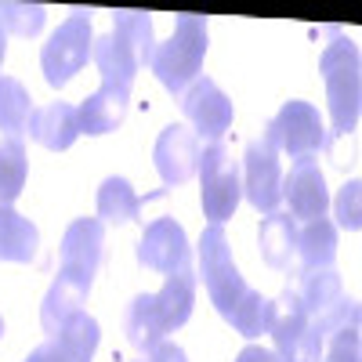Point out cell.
Segmentation results:
<instances>
[{"instance_id": "1", "label": "cell", "mask_w": 362, "mask_h": 362, "mask_svg": "<svg viewBox=\"0 0 362 362\" xmlns=\"http://www.w3.org/2000/svg\"><path fill=\"white\" fill-rule=\"evenodd\" d=\"M196 305V268H181L167 276L160 293H138L127 308V341L138 351H153L167 334L185 326Z\"/></svg>"}, {"instance_id": "2", "label": "cell", "mask_w": 362, "mask_h": 362, "mask_svg": "<svg viewBox=\"0 0 362 362\" xmlns=\"http://www.w3.org/2000/svg\"><path fill=\"white\" fill-rule=\"evenodd\" d=\"M156 40H153V18L145 11H116L112 33L98 37L90 47V58L102 73V83H112L119 90H131L134 73L141 66H153Z\"/></svg>"}, {"instance_id": "3", "label": "cell", "mask_w": 362, "mask_h": 362, "mask_svg": "<svg viewBox=\"0 0 362 362\" xmlns=\"http://www.w3.org/2000/svg\"><path fill=\"white\" fill-rule=\"evenodd\" d=\"M319 73L326 83V102L334 134H351L358 127V109H362V66H358V47L344 37H334L319 58Z\"/></svg>"}, {"instance_id": "4", "label": "cell", "mask_w": 362, "mask_h": 362, "mask_svg": "<svg viewBox=\"0 0 362 362\" xmlns=\"http://www.w3.org/2000/svg\"><path fill=\"white\" fill-rule=\"evenodd\" d=\"M206 58V15H177L170 40L153 54V73L170 95H185V87L199 76Z\"/></svg>"}, {"instance_id": "5", "label": "cell", "mask_w": 362, "mask_h": 362, "mask_svg": "<svg viewBox=\"0 0 362 362\" xmlns=\"http://www.w3.org/2000/svg\"><path fill=\"white\" fill-rule=\"evenodd\" d=\"M272 341H276L279 362H322V334L308 308L300 305L293 286H286L272 300Z\"/></svg>"}, {"instance_id": "6", "label": "cell", "mask_w": 362, "mask_h": 362, "mask_svg": "<svg viewBox=\"0 0 362 362\" xmlns=\"http://www.w3.org/2000/svg\"><path fill=\"white\" fill-rule=\"evenodd\" d=\"M199 276H203V286L214 300L218 315L228 322L232 308L247 297V279L239 276V268L232 261V247H228V235H225V225H206L203 235H199Z\"/></svg>"}, {"instance_id": "7", "label": "cell", "mask_w": 362, "mask_h": 362, "mask_svg": "<svg viewBox=\"0 0 362 362\" xmlns=\"http://www.w3.org/2000/svg\"><path fill=\"white\" fill-rule=\"evenodd\" d=\"M199 199L210 225H225L243 199V167L221 141H210L199 153Z\"/></svg>"}, {"instance_id": "8", "label": "cell", "mask_w": 362, "mask_h": 362, "mask_svg": "<svg viewBox=\"0 0 362 362\" xmlns=\"http://www.w3.org/2000/svg\"><path fill=\"white\" fill-rule=\"evenodd\" d=\"M95 33H90V18L83 11H73L62 25L51 33V40L40 51V69L51 87H66L90 58Z\"/></svg>"}, {"instance_id": "9", "label": "cell", "mask_w": 362, "mask_h": 362, "mask_svg": "<svg viewBox=\"0 0 362 362\" xmlns=\"http://www.w3.org/2000/svg\"><path fill=\"white\" fill-rule=\"evenodd\" d=\"M264 134L276 141L279 153H290V160L315 156L322 148H329V134L322 127L319 109L312 102H300V98H290L276 116H272Z\"/></svg>"}, {"instance_id": "10", "label": "cell", "mask_w": 362, "mask_h": 362, "mask_svg": "<svg viewBox=\"0 0 362 362\" xmlns=\"http://www.w3.org/2000/svg\"><path fill=\"white\" fill-rule=\"evenodd\" d=\"M243 196L257 214H276V206L283 199V170H279V148L264 131L247 145L243 156Z\"/></svg>"}, {"instance_id": "11", "label": "cell", "mask_w": 362, "mask_h": 362, "mask_svg": "<svg viewBox=\"0 0 362 362\" xmlns=\"http://www.w3.org/2000/svg\"><path fill=\"white\" fill-rule=\"evenodd\" d=\"M181 112H185V119L210 141H221V134L232 127V98L225 95V90L210 80V76H196L185 95H181Z\"/></svg>"}, {"instance_id": "12", "label": "cell", "mask_w": 362, "mask_h": 362, "mask_svg": "<svg viewBox=\"0 0 362 362\" xmlns=\"http://www.w3.org/2000/svg\"><path fill=\"white\" fill-rule=\"evenodd\" d=\"M138 264L163 272V276H174V272L192 264V250H189V235L174 218H156L141 232L138 243Z\"/></svg>"}, {"instance_id": "13", "label": "cell", "mask_w": 362, "mask_h": 362, "mask_svg": "<svg viewBox=\"0 0 362 362\" xmlns=\"http://www.w3.org/2000/svg\"><path fill=\"white\" fill-rule=\"evenodd\" d=\"M283 199L290 203V218H293V221L326 218L329 192H326V177H322L315 156L293 160L290 174L283 177Z\"/></svg>"}, {"instance_id": "14", "label": "cell", "mask_w": 362, "mask_h": 362, "mask_svg": "<svg viewBox=\"0 0 362 362\" xmlns=\"http://www.w3.org/2000/svg\"><path fill=\"white\" fill-rule=\"evenodd\" d=\"M199 138L196 131H189L185 124H170L163 127V134L156 138V148H153V160H156V170L163 177V185H181L189 181L196 170H199Z\"/></svg>"}, {"instance_id": "15", "label": "cell", "mask_w": 362, "mask_h": 362, "mask_svg": "<svg viewBox=\"0 0 362 362\" xmlns=\"http://www.w3.org/2000/svg\"><path fill=\"white\" fill-rule=\"evenodd\" d=\"M98 337H102L98 322L87 312H76L33 351V358L37 362H90V355L98 348Z\"/></svg>"}, {"instance_id": "16", "label": "cell", "mask_w": 362, "mask_h": 362, "mask_svg": "<svg viewBox=\"0 0 362 362\" xmlns=\"http://www.w3.org/2000/svg\"><path fill=\"white\" fill-rule=\"evenodd\" d=\"M95 286V276L87 272H76V268H58V276L44 297V308H40V322H44V334L51 337L58 326H62L69 315L83 312V300Z\"/></svg>"}, {"instance_id": "17", "label": "cell", "mask_w": 362, "mask_h": 362, "mask_svg": "<svg viewBox=\"0 0 362 362\" xmlns=\"http://www.w3.org/2000/svg\"><path fill=\"white\" fill-rule=\"evenodd\" d=\"M102 250H105V225L98 218H76L62 235V268L98 276Z\"/></svg>"}, {"instance_id": "18", "label": "cell", "mask_w": 362, "mask_h": 362, "mask_svg": "<svg viewBox=\"0 0 362 362\" xmlns=\"http://www.w3.org/2000/svg\"><path fill=\"white\" fill-rule=\"evenodd\" d=\"M29 134H33L51 153H66V148L80 138V112L69 102H51L44 109H33L29 119Z\"/></svg>"}, {"instance_id": "19", "label": "cell", "mask_w": 362, "mask_h": 362, "mask_svg": "<svg viewBox=\"0 0 362 362\" xmlns=\"http://www.w3.org/2000/svg\"><path fill=\"white\" fill-rule=\"evenodd\" d=\"M131 90H119L112 83H102L76 112H80V134H109L127 119Z\"/></svg>"}, {"instance_id": "20", "label": "cell", "mask_w": 362, "mask_h": 362, "mask_svg": "<svg viewBox=\"0 0 362 362\" xmlns=\"http://www.w3.org/2000/svg\"><path fill=\"white\" fill-rule=\"evenodd\" d=\"M0 261H18V264L40 261V232L15 206H0Z\"/></svg>"}, {"instance_id": "21", "label": "cell", "mask_w": 362, "mask_h": 362, "mask_svg": "<svg viewBox=\"0 0 362 362\" xmlns=\"http://www.w3.org/2000/svg\"><path fill=\"white\" fill-rule=\"evenodd\" d=\"M257 247L268 268L286 272L297 264V221L290 214H268L257 232Z\"/></svg>"}, {"instance_id": "22", "label": "cell", "mask_w": 362, "mask_h": 362, "mask_svg": "<svg viewBox=\"0 0 362 362\" xmlns=\"http://www.w3.org/2000/svg\"><path fill=\"white\" fill-rule=\"evenodd\" d=\"M337 257V228L329 218H312L297 228V268H329Z\"/></svg>"}, {"instance_id": "23", "label": "cell", "mask_w": 362, "mask_h": 362, "mask_svg": "<svg viewBox=\"0 0 362 362\" xmlns=\"http://www.w3.org/2000/svg\"><path fill=\"white\" fill-rule=\"evenodd\" d=\"M141 199L127 177H105L98 189V221L102 225H131L141 221Z\"/></svg>"}, {"instance_id": "24", "label": "cell", "mask_w": 362, "mask_h": 362, "mask_svg": "<svg viewBox=\"0 0 362 362\" xmlns=\"http://www.w3.org/2000/svg\"><path fill=\"white\" fill-rule=\"evenodd\" d=\"M33 119V98L15 76H0V131L8 141H22Z\"/></svg>"}, {"instance_id": "25", "label": "cell", "mask_w": 362, "mask_h": 362, "mask_svg": "<svg viewBox=\"0 0 362 362\" xmlns=\"http://www.w3.org/2000/svg\"><path fill=\"white\" fill-rule=\"evenodd\" d=\"M25 185V148L22 141L0 145V206H11Z\"/></svg>"}, {"instance_id": "26", "label": "cell", "mask_w": 362, "mask_h": 362, "mask_svg": "<svg viewBox=\"0 0 362 362\" xmlns=\"http://www.w3.org/2000/svg\"><path fill=\"white\" fill-rule=\"evenodd\" d=\"M228 322H232L243 337L268 334V326H272V300H268V297H261L257 290H247V297L232 308Z\"/></svg>"}, {"instance_id": "27", "label": "cell", "mask_w": 362, "mask_h": 362, "mask_svg": "<svg viewBox=\"0 0 362 362\" xmlns=\"http://www.w3.org/2000/svg\"><path fill=\"white\" fill-rule=\"evenodd\" d=\"M0 25L15 37H37L44 25V8L40 4H0Z\"/></svg>"}, {"instance_id": "28", "label": "cell", "mask_w": 362, "mask_h": 362, "mask_svg": "<svg viewBox=\"0 0 362 362\" xmlns=\"http://www.w3.org/2000/svg\"><path fill=\"white\" fill-rule=\"evenodd\" d=\"M322 362H362V351H358V322H348L341 329L329 334V351Z\"/></svg>"}, {"instance_id": "29", "label": "cell", "mask_w": 362, "mask_h": 362, "mask_svg": "<svg viewBox=\"0 0 362 362\" xmlns=\"http://www.w3.org/2000/svg\"><path fill=\"white\" fill-rule=\"evenodd\" d=\"M337 221H341V228L358 232V225H362V218H358V181H348V185L341 189V196H337Z\"/></svg>"}, {"instance_id": "30", "label": "cell", "mask_w": 362, "mask_h": 362, "mask_svg": "<svg viewBox=\"0 0 362 362\" xmlns=\"http://www.w3.org/2000/svg\"><path fill=\"white\" fill-rule=\"evenodd\" d=\"M148 362H189V355L181 351L174 341H160L153 351H148Z\"/></svg>"}, {"instance_id": "31", "label": "cell", "mask_w": 362, "mask_h": 362, "mask_svg": "<svg viewBox=\"0 0 362 362\" xmlns=\"http://www.w3.org/2000/svg\"><path fill=\"white\" fill-rule=\"evenodd\" d=\"M235 362H279V355L272 351V348H261V344H250L235 355Z\"/></svg>"}, {"instance_id": "32", "label": "cell", "mask_w": 362, "mask_h": 362, "mask_svg": "<svg viewBox=\"0 0 362 362\" xmlns=\"http://www.w3.org/2000/svg\"><path fill=\"white\" fill-rule=\"evenodd\" d=\"M4 51H8V29L0 25V62H4Z\"/></svg>"}, {"instance_id": "33", "label": "cell", "mask_w": 362, "mask_h": 362, "mask_svg": "<svg viewBox=\"0 0 362 362\" xmlns=\"http://www.w3.org/2000/svg\"><path fill=\"white\" fill-rule=\"evenodd\" d=\"M0 337H4V319H0Z\"/></svg>"}, {"instance_id": "34", "label": "cell", "mask_w": 362, "mask_h": 362, "mask_svg": "<svg viewBox=\"0 0 362 362\" xmlns=\"http://www.w3.org/2000/svg\"><path fill=\"white\" fill-rule=\"evenodd\" d=\"M25 362H37V358H33V355H29V358H25Z\"/></svg>"}]
</instances>
